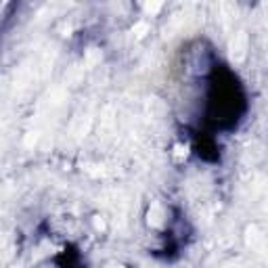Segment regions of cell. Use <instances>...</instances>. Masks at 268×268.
<instances>
[{
	"mask_svg": "<svg viewBox=\"0 0 268 268\" xmlns=\"http://www.w3.org/2000/svg\"><path fill=\"white\" fill-rule=\"evenodd\" d=\"M132 34H137V38H143L149 34V23L147 21H137L132 28Z\"/></svg>",
	"mask_w": 268,
	"mask_h": 268,
	"instance_id": "6da1fadb",
	"label": "cell"
},
{
	"mask_svg": "<svg viewBox=\"0 0 268 268\" xmlns=\"http://www.w3.org/2000/svg\"><path fill=\"white\" fill-rule=\"evenodd\" d=\"M164 9V5L162 3H155V5H145V11L149 13V15H157L159 11Z\"/></svg>",
	"mask_w": 268,
	"mask_h": 268,
	"instance_id": "7a4b0ae2",
	"label": "cell"
}]
</instances>
